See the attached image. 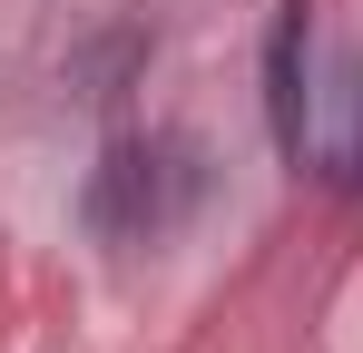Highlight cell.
<instances>
[{"instance_id":"1","label":"cell","mask_w":363,"mask_h":353,"mask_svg":"<svg viewBox=\"0 0 363 353\" xmlns=\"http://www.w3.org/2000/svg\"><path fill=\"white\" fill-rule=\"evenodd\" d=\"M304 0L275 10V40H265V118H275V147L304 167V147H314V89H304Z\"/></svg>"},{"instance_id":"2","label":"cell","mask_w":363,"mask_h":353,"mask_svg":"<svg viewBox=\"0 0 363 353\" xmlns=\"http://www.w3.org/2000/svg\"><path fill=\"white\" fill-rule=\"evenodd\" d=\"M324 176H363V50H344L334 69V138H324Z\"/></svg>"}]
</instances>
